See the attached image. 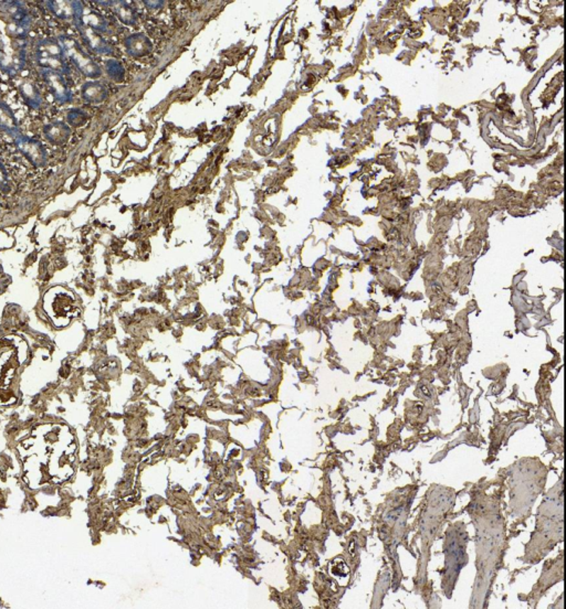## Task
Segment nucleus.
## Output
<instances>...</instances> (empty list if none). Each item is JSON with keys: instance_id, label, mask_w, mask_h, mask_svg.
Returning <instances> with one entry per match:
<instances>
[{"instance_id": "obj_1", "label": "nucleus", "mask_w": 566, "mask_h": 609, "mask_svg": "<svg viewBox=\"0 0 566 609\" xmlns=\"http://www.w3.org/2000/svg\"><path fill=\"white\" fill-rule=\"evenodd\" d=\"M35 62L43 70L53 71L61 74H69L68 63L60 42L57 39H41L35 43Z\"/></svg>"}, {"instance_id": "obj_2", "label": "nucleus", "mask_w": 566, "mask_h": 609, "mask_svg": "<svg viewBox=\"0 0 566 609\" xmlns=\"http://www.w3.org/2000/svg\"><path fill=\"white\" fill-rule=\"evenodd\" d=\"M59 42H60L67 58L84 76L92 79L101 76V68L84 49L81 48L80 43L76 39L68 35H62L59 37Z\"/></svg>"}, {"instance_id": "obj_3", "label": "nucleus", "mask_w": 566, "mask_h": 609, "mask_svg": "<svg viewBox=\"0 0 566 609\" xmlns=\"http://www.w3.org/2000/svg\"><path fill=\"white\" fill-rule=\"evenodd\" d=\"M15 138V145L18 151L23 153V157L31 165L41 168L48 163V153L40 141H37L35 138L29 137V136L21 135V134Z\"/></svg>"}, {"instance_id": "obj_4", "label": "nucleus", "mask_w": 566, "mask_h": 609, "mask_svg": "<svg viewBox=\"0 0 566 609\" xmlns=\"http://www.w3.org/2000/svg\"><path fill=\"white\" fill-rule=\"evenodd\" d=\"M41 74L49 93L57 103L67 104L72 100V91L69 88L66 79L63 78V74L49 70H43Z\"/></svg>"}, {"instance_id": "obj_5", "label": "nucleus", "mask_w": 566, "mask_h": 609, "mask_svg": "<svg viewBox=\"0 0 566 609\" xmlns=\"http://www.w3.org/2000/svg\"><path fill=\"white\" fill-rule=\"evenodd\" d=\"M45 6L53 16L61 21H72L73 25L80 21L84 11L82 3L77 0H50L45 1Z\"/></svg>"}, {"instance_id": "obj_6", "label": "nucleus", "mask_w": 566, "mask_h": 609, "mask_svg": "<svg viewBox=\"0 0 566 609\" xmlns=\"http://www.w3.org/2000/svg\"><path fill=\"white\" fill-rule=\"evenodd\" d=\"M74 25L78 29L81 38L84 39V42L88 45V47H90L91 50H94V52L98 53V54H110V53H112L113 50H112L111 45H108L102 38L101 35H98L94 29H91L88 25L81 23H77Z\"/></svg>"}, {"instance_id": "obj_7", "label": "nucleus", "mask_w": 566, "mask_h": 609, "mask_svg": "<svg viewBox=\"0 0 566 609\" xmlns=\"http://www.w3.org/2000/svg\"><path fill=\"white\" fill-rule=\"evenodd\" d=\"M71 134L72 131L70 126L63 122H52L43 126V135L45 139L53 146L64 145L70 139Z\"/></svg>"}, {"instance_id": "obj_8", "label": "nucleus", "mask_w": 566, "mask_h": 609, "mask_svg": "<svg viewBox=\"0 0 566 609\" xmlns=\"http://www.w3.org/2000/svg\"><path fill=\"white\" fill-rule=\"evenodd\" d=\"M18 90H19V93H21L26 105L28 106L29 108L38 110L41 108L43 103V94L33 81H31L30 79H23L19 83Z\"/></svg>"}, {"instance_id": "obj_9", "label": "nucleus", "mask_w": 566, "mask_h": 609, "mask_svg": "<svg viewBox=\"0 0 566 609\" xmlns=\"http://www.w3.org/2000/svg\"><path fill=\"white\" fill-rule=\"evenodd\" d=\"M124 45H125L128 53L134 57V58L145 57V55L151 52L152 48H153L149 39L146 35H142V33L132 35L131 37L126 39Z\"/></svg>"}, {"instance_id": "obj_10", "label": "nucleus", "mask_w": 566, "mask_h": 609, "mask_svg": "<svg viewBox=\"0 0 566 609\" xmlns=\"http://www.w3.org/2000/svg\"><path fill=\"white\" fill-rule=\"evenodd\" d=\"M81 96L88 103L100 104L108 98V90L102 83L92 81V82L84 83L82 86Z\"/></svg>"}, {"instance_id": "obj_11", "label": "nucleus", "mask_w": 566, "mask_h": 609, "mask_svg": "<svg viewBox=\"0 0 566 609\" xmlns=\"http://www.w3.org/2000/svg\"><path fill=\"white\" fill-rule=\"evenodd\" d=\"M0 129L13 137H17L21 134L15 114L1 100H0Z\"/></svg>"}, {"instance_id": "obj_12", "label": "nucleus", "mask_w": 566, "mask_h": 609, "mask_svg": "<svg viewBox=\"0 0 566 609\" xmlns=\"http://www.w3.org/2000/svg\"><path fill=\"white\" fill-rule=\"evenodd\" d=\"M78 23L88 25L96 33H106L108 30V23L103 16L94 11H84L80 21ZM76 25V23H74Z\"/></svg>"}, {"instance_id": "obj_13", "label": "nucleus", "mask_w": 566, "mask_h": 609, "mask_svg": "<svg viewBox=\"0 0 566 609\" xmlns=\"http://www.w3.org/2000/svg\"><path fill=\"white\" fill-rule=\"evenodd\" d=\"M116 4L118 5H115L114 9H115V13L120 18V21L122 23H128V25L135 23L136 18H137L136 17L135 11L128 4L124 3V1H120V3Z\"/></svg>"}, {"instance_id": "obj_14", "label": "nucleus", "mask_w": 566, "mask_h": 609, "mask_svg": "<svg viewBox=\"0 0 566 609\" xmlns=\"http://www.w3.org/2000/svg\"><path fill=\"white\" fill-rule=\"evenodd\" d=\"M67 122L71 127H81L88 122V114L80 108H73L67 114Z\"/></svg>"}, {"instance_id": "obj_15", "label": "nucleus", "mask_w": 566, "mask_h": 609, "mask_svg": "<svg viewBox=\"0 0 566 609\" xmlns=\"http://www.w3.org/2000/svg\"><path fill=\"white\" fill-rule=\"evenodd\" d=\"M106 69L108 76H110L112 80L116 81V82H121V81L123 80L125 70H124L123 66H122L121 63L118 62V61H106Z\"/></svg>"}, {"instance_id": "obj_16", "label": "nucleus", "mask_w": 566, "mask_h": 609, "mask_svg": "<svg viewBox=\"0 0 566 609\" xmlns=\"http://www.w3.org/2000/svg\"><path fill=\"white\" fill-rule=\"evenodd\" d=\"M0 191L7 193L11 191V185H9V178H8L7 169H6L4 163L0 161Z\"/></svg>"}]
</instances>
